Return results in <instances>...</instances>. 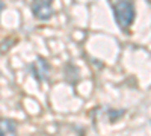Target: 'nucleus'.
Listing matches in <instances>:
<instances>
[{"instance_id":"f03ea898","label":"nucleus","mask_w":151,"mask_h":136,"mask_svg":"<svg viewBox=\"0 0 151 136\" xmlns=\"http://www.w3.org/2000/svg\"><path fill=\"white\" fill-rule=\"evenodd\" d=\"M30 8H32L33 15L38 20H42V21L50 20V18L53 17V14H55L52 2H35V3H32Z\"/></svg>"},{"instance_id":"20e7f679","label":"nucleus","mask_w":151,"mask_h":136,"mask_svg":"<svg viewBox=\"0 0 151 136\" xmlns=\"http://www.w3.org/2000/svg\"><path fill=\"white\" fill-rule=\"evenodd\" d=\"M17 122L9 118L0 119V136H17Z\"/></svg>"},{"instance_id":"39448f33","label":"nucleus","mask_w":151,"mask_h":136,"mask_svg":"<svg viewBox=\"0 0 151 136\" xmlns=\"http://www.w3.org/2000/svg\"><path fill=\"white\" fill-rule=\"evenodd\" d=\"M3 8H5V6H3V3H0V11H2Z\"/></svg>"},{"instance_id":"7ed1b4c3","label":"nucleus","mask_w":151,"mask_h":136,"mask_svg":"<svg viewBox=\"0 0 151 136\" xmlns=\"http://www.w3.org/2000/svg\"><path fill=\"white\" fill-rule=\"evenodd\" d=\"M32 76L38 80V82H45L48 77V71H50V65L47 64L45 59L38 58L35 62H32V65L29 67Z\"/></svg>"},{"instance_id":"f257e3e1","label":"nucleus","mask_w":151,"mask_h":136,"mask_svg":"<svg viewBox=\"0 0 151 136\" xmlns=\"http://www.w3.org/2000/svg\"><path fill=\"white\" fill-rule=\"evenodd\" d=\"M112 9H113V17H115V21L119 26V29L127 30L132 26L136 15L134 5L132 2H116L112 5Z\"/></svg>"}]
</instances>
